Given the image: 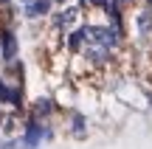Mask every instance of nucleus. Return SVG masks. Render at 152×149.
<instances>
[{"instance_id": "1", "label": "nucleus", "mask_w": 152, "mask_h": 149, "mask_svg": "<svg viewBox=\"0 0 152 149\" xmlns=\"http://www.w3.org/2000/svg\"><path fill=\"white\" fill-rule=\"evenodd\" d=\"M76 20H79V9H76V6H68V9L62 11V17H59V23H62L65 31H71V28L76 25Z\"/></svg>"}, {"instance_id": "2", "label": "nucleus", "mask_w": 152, "mask_h": 149, "mask_svg": "<svg viewBox=\"0 0 152 149\" xmlns=\"http://www.w3.org/2000/svg\"><path fill=\"white\" fill-rule=\"evenodd\" d=\"M48 9H51V0H31L26 14L28 17H39V14H48Z\"/></svg>"}, {"instance_id": "3", "label": "nucleus", "mask_w": 152, "mask_h": 149, "mask_svg": "<svg viewBox=\"0 0 152 149\" xmlns=\"http://www.w3.org/2000/svg\"><path fill=\"white\" fill-rule=\"evenodd\" d=\"M3 56L6 59L14 56V37H11V34H3Z\"/></svg>"}, {"instance_id": "4", "label": "nucleus", "mask_w": 152, "mask_h": 149, "mask_svg": "<svg viewBox=\"0 0 152 149\" xmlns=\"http://www.w3.org/2000/svg\"><path fill=\"white\" fill-rule=\"evenodd\" d=\"M26 141H28L31 146L39 141V127H37V124H31V127H28V132H26Z\"/></svg>"}]
</instances>
